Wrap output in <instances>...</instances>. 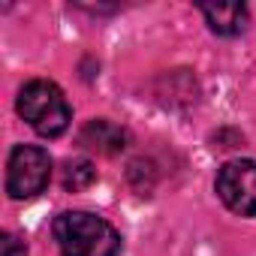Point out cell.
<instances>
[{
    "mask_svg": "<svg viewBox=\"0 0 256 256\" xmlns=\"http://www.w3.org/2000/svg\"><path fill=\"white\" fill-rule=\"evenodd\" d=\"M52 235L64 256H114L120 250L118 229L88 211H66L54 217Z\"/></svg>",
    "mask_w": 256,
    "mask_h": 256,
    "instance_id": "cell-1",
    "label": "cell"
},
{
    "mask_svg": "<svg viewBox=\"0 0 256 256\" xmlns=\"http://www.w3.org/2000/svg\"><path fill=\"white\" fill-rule=\"evenodd\" d=\"M18 114L34 126V130L46 139L60 136L70 126V106L64 90L54 82L34 78L22 88L18 94Z\"/></svg>",
    "mask_w": 256,
    "mask_h": 256,
    "instance_id": "cell-2",
    "label": "cell"
},
{
    "mask_svg": "<svg viewBox=\"0 0 256 256\" xmlns=\"http://www.w3.org/2000/svg\"><path fill=\"white\" fill-rule=\"evenodd\" d=\"M52 178V157L36 145H18L6 163V193L12 199H30L46 190Z\"/></svg>",
    "mask_w": 256,
    "mask_h": 256,
    "instance_id": "cell-3",
    "label": "cell"
},
{
    "mask_svg": "<svg viewBox=\"0 0 256 256\" xmlns=\"http://www.w3.org/2000/svg\"><path fill=\"white\" fill-rule=\"evenodd\" d=\"M217 193L229 211L241 217H253L256 214V163L229 160L217 172Z\"/></svg>",
    "mask_w": 256,
    "mask_h": 256,
    "instance_id": "cell-4",
    "label": "cell"
},
{
    "mask_svg": "<svg viewBox=\"0 0 256 256\" xmlns=\"http://www.w3.org/2000/svg\"><path fill=\"white\" fill-rule=\"evenodd\" d=\"M199 10H202L208 28L214 34H220V36H235L247 24V6L244 4H217V6L214 4H205Z\"/></svg>",
    "mask_w": 256,
    "mask_h": 256,
    "instance_id": "cell-5",
    "label": "cell"
},
{
    "mask_svg": "<svg viewBox=\"0 0 256 256\" xmlns=\"http://www.w3.org/2000/svg\"><path fill=\"white\" fill-rule=\"evenodd\" d=\"M78 139H82L84 148H94L100 154H118L126 145V133L120 130L118 124H112V120H90L82 130Z\"/></svg>",
    "mask_w": 256,
    "mask_h": 256,
    "instance_id": "cell-6",
    "label": "cell"
},
{
    "mask_svg": "<svg viewBox=\"0 0 256 256\" xmlns=\"http://www.w3.org/2000/svg\"><path fill=\"white\" fill-rule=\"evenodd\" d=\"M96 181V169L88 160H70L64 169V187L66 190H84Z\"/></svg>",
    "mask_w": 256,
    "mask_h": 256,
    "instance_id": "cell-7",
    "label": "cell"
},
{
    "mask_svg": "<svg viewBox=\"0 0 256 256\" xmlns=\"http://www.w3.org/2000/svg\"><path fill=\"white\" fill-rule=\"evenodd\" d=\"M4 256H28V247L16 235H4Z\"/></svg>",
    "mask_w": 256,
    "mask_h": 256,
    "instance_id": "cell-8",
    "label": "cell"
}]
</instances>
